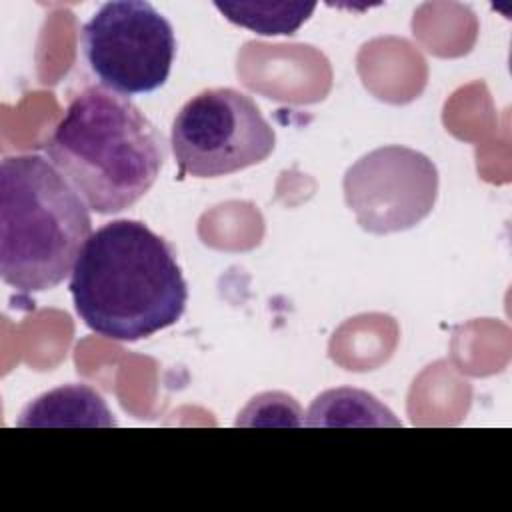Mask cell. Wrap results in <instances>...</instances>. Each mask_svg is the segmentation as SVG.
Masks as SVG:
<instances>
[{
	"label": "cell",
	"mask_w": 512,
	"mask_h": 512,
	"mask_svg": "<svg viewBox=\"0 0 512 512\" xmlns=\"http://www.w3.org/2000/svg\"><path fill=\"white\" fill-rule=\"evenodd\" d=\"M94 334L136 342L180 320L188 288L174 248L144 222L112 220L90 234L68 282Z\"/></svg>",
	"instance_id": "1"
},
{
	"label": "cell",
	"mask_w": 512,
	"mask_h": 512,
	"mask_svg": "<svg viewBox=\"0 0 512 512\" xmlns=\"http://www.w3.org/2000/svg\"><path fill=\"white\" fill-rule=\"evenodd\" d=\"M44 152L90 210L114 214L154 186L166 140L130 98L88 86L68 104Z\"/></svg>",
	"instance_id": "2"
},
{
	"label": "cell",
	"mask_w": 512,
	"mask_h": 512,
	"mask_svg": "<svg viewBox=\"0 0 512 512\" xmlns=\"http://www.w3.org/2000/svg\"><path fill=\"white\" fill-rule=\"evenodd\" d=\"M90 208L40 154L0 164V276L22 294L56 288L92 234Z\"/></svg>",
	"instance_id": "3"
},
{
	"label": "cell",
	"mask_w": 512,
	"mask_h": 512,
	"mask_svg": "<svg viewBox=\"0 0 512 512\" xmlns=\"http://www.w3.org/2000/svg\"><path fill=\"white\" fill-rule=\"evenodd\" d=\"M276 146L258 104L236 88H208L174 116L170 148L178 176L218 178L264 162Z\"/></svg>",
	"instance_id": "4"
},
{
	"label": "cell",
	"mask_w": 512,
	"mask_h": 512,
	"mask_svg": "<svg viewBox=\"0 0 512 512\" xmlns=\"http://www.w3.org/2000/svg\"><path fill=\"white\" fill-rule=\"evenodd\" d=\"M82 52L100 86L128 98L166 84L176 36L150 2L114 0L102 4L82 26Z\"/></svg>",
	"instance_id": "5"
},
{
	"label": "cell",
	"mask_w": 512,
	"mask_h": 512,
	"mask_svg": "<svg viewBox=\"0 0 512 512\" xmlns=\"http://www.w3.org/2000/svg\"><path fill=\"white\" fill-rule=\"evenodd\" d=\"M344 200L360 228L390 234L416 226L438 196V170L428 156L406 146H382L344 174Z\"/></svg>",
	"instance_id": "6"
},
{
	"label": "cell",
	"mask_w": 512,
	"mask_h": 512,
	"mask_svg": "<svg viewBox=\"0 0 512 512\" xmlns=\"http://www.w3.org/2000/svg\"><path fill=\"white\" fill-rule=\"evenodd\" d=\"M20 428H112L116 418L106 400L88 384H64L24 406Z\"/></svg>",
	"instance_id": "7"
},
{
	"label": "cell",
	"mask_w": 512,
	"mask_h": 512,
	"mask_svg": "<svg viewBox=\"0 0 512 512\" xmlns=\"http://www.w3.org/2000/svg\"><path fill=\"white\" fill-rule=\"evenodd\" d=\"M310 428H400L402 422L374 394L360 388H330L318 394L306 416Z\"/></svg>",
	"instance_id": "8"
},
{
	"label": "cell",
	"mask_w": 512,
	"mask_h": 512,
	"mask_svg": "<svg viewBox=\"0 0 512 512\" xmlns=\"http://www.w3.org/2000/svg\"><path fill=\"white\" fill-rule=\"evenodd\" d=\"M220 14L262 36L294 34L312 16L316 2H214Z\"/></svg>",
	"instance_id": "9"
},
{
	"label": "cell",
	"mask_w": 512,
	"mask_h": 512,
	"mask_svg": "<svg viewBox=\"0 0 512 512\" xmlns=\"http://www.w3.org/2000/svg\"><path fill=\"white\" fill-rule=\"evenodd\" d=\"M304 410L286 392H262L240 410L236 426H304Z\"/></svg>",
	"instance_id": "10"
}]
</instances>
